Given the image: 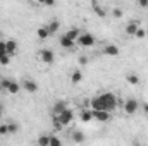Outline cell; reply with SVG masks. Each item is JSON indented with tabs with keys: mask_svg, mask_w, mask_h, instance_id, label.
I'll return each mask as SVG.
<instances>
[{
	"mask_svg": "<svg viewBox=\"0 0 148 146\" xmlns=\"http://www.w3.org/2000/svg\"><path fill=\"white\" fill-rule=\"evenodd\" d=\"M17 50H19V43H17L16 40H5V52H7L10 57H14V55L17 53Z\"/></svg>",
	"mask_w": 148,
	"mask_h": 146,
	"instance_id": "7",
	"label": "cell"
},
{
	"mask_svg": "<svg viewBox=\"0 0 148 146\" xmlns=\"http://www.w3.org/2000/svg\"><path fill=\"white\" fill-rule=\"evenodd\" d=\"M90 107L93 110H109V112H112V110L117 108V96L110 91H105V93L91 98Z\"/></svg>",
	"mask_w": 148,
	"mask_h": 146,
	"instance_id": "1",
	"label": "cell"
},
{
	"mask_svg": "<svg viewBox=\"0 0 148 146\" xmlns=\"http://www.w3.org/2000/svg\"><path fill=\"white\" fill-rule=\"evenodd\" d=\"M66 108H67V103H66L64 100H60V102H55V103H53V107H52L53 117H55V115H59V113H62Z\"/></svg>",
	"mask_w": 148,
	"mask_h": 146,
	"instance_id": "10",
	"label": "cell"
},
{
	"mask_svg": "<svg viewBox=\"0 0 148 146\" xmlns=\"http://www.w3.org/2000/svg\"><path fill=\"white\" fill-rule=\"evenodd\" d=\"M145 36H147V29L138 26V29H136V33H134V38H138V40H143Z\"/></svg>",
	"mask_w": 148,
	"mask_h": 146,
	"instance_id": "24",
	"label": "cell"
},
{
	"mask_svg": "<svg viewBox=\"0 0 148 146\" xmlns=\"http://www.w3.org/2000/svg\"><path fill=\"white\" fill-rule=\"evenodd\" d=\"M140 108V103L134 100V98H129V100H126L124 102V112L127 113V115H134L136 112Z\"/></svg>",
	"mask_w": 148,
	"mask_h": 146,
	"instance_id": "5",
	"label": "cell"
},
{
	"mask_svg": "<svg viewBox=\"0 0 148 146\" xmlns=\"http://www.w3.org/2000/svg\"><path fill=\"white\" fill-rule=\"evenodd\" d=\"M53 3H55V0H45L43 2V5H47V7H52Z\"/></svg>",
	"mask_w": 148,
	"mask_h": 146,
	"instance_id": "32",
	"label": "cell"
},
{
	"mask_svg": "<svg viewBox=\"0 0 148 146\" xmlns=\"http://www.w3.org/2000/svg\"><path fill=\"white\" fill-rule=\"evenodd\" d=\"M0 52H5V41L0 40Z\"/></svg>",
	"mask_w": 148,
	"mask_h": 146,
	"instance_id": "34",
	"label": "cell"
},
{
	"mask_svg": "<svg viewBox=\"0 0 148 146\" xmlns=\"http://www.w3.org/2000/svg\"><path fill=\"white\" fill-rule=\"evenodd\" d=\"M55 119H59V122H60V124H62V126L66 127V126H69V124L73 122V119H74V112H73L71 108H69V107H67V108L64 110L62 113L55 115Z\"/></svg>",
	"mask_w": 148,
	"mask_h": 146,
	"instance_id": "4",
	"label": "cell"
},
{
	"mask_svg": "<svg viewBox=\"0 0 148 146\" xmlns=\"http://www.w3.org/2000/svg\"><path fill=\"white\" fill-rule=\"evenodd\" d=\"M81 79H83V72L79 71V69H76L71 72V83L73 84H77V83H81Z\"/></svg>",
	"mask_w": 148,
	"mask_h": 146,
	"instance_id": "17",
	"label": "cell"
},
{
	"mask_svg": "<svg viewBox=\"0 0 148 146\" xmlns=\"http://www.w3.org/2000/svg\"><path fill=\"white\" fill-rule=\"evenodd\" d=\"M47 28H48L50 35H55V33L59 31V28H60V23H59L57 19H52L50 23H47Z\"/></svg>",
	"mask_w": 148,
	"mask_h": 146,
	"instance_id": "15",
	"label": "cell"
},
{
	"mask_svg": "<svg viewBox=\"0 0 148 146\" xmlns=\"http://www.w3.org/2000/svg\"><path fill=\"white\" fill-rule=\"evenodd\" d=\"M36 36H38V40H41V41H45L47 38L52 36V35H50V31H48V28H47V24L38 28V29H36Z\"/></svg>",
	"mask_w": 148,
	"mask_h": 146,
	"instance_id": "11",
	"label": "cell"
},
{
	"mask_svg": "<svg viewBox=\"0 0 148 146\" xmlns=\"http://www.w3.org/2000/svg\"><path fill=\"white\" fill-rule=\"evenodd\" d=\"M95 14H97L98 17H105V10H103L102 7H98L97 3H95Z\"/></svg>",
	"mask_w": 148,
	"mask_h": 146,
	"instance_id": "28",
	"label": "cell"
},
{
	"mask_svg": "<svg viewBox=\"0 0 148 146\" xmlns=\"http://www.w3.org/2000/svg\"><path fill=\"white\" fill-rule=\"evenodd\" d=\"M10 81H12L10 77H3V79L0 81V89H2V91H7V88H9Z\"/></svg>",
	"mask_w": 148,
	"mask_h": 146,
	"instance_id": "23",
	"label": "cell"
},
{
	"mask_svg": "<svg viewBox=\"0 0 148 146\" xmlns=\"http://www.w3.org/2000/svg\"><path fill=\"white\" fill-rule=\"evenodd\" d=\"M59 43H60V46L66 48V50H71V48H74V45H76V41L71 40V38H67L66 35H62V36L59 38Z\"/></svg>",
	"mask_w": 148,
	"mask_h": 146,
	"instance_id": "9",
	"label": "cell"
},
{
	"mask_svg": "<svg viewBox=\"0 0 148 146\" xmlns=\"http://www.w3.org/2000/svg\"><path fill=\"white\" fill-rule=\"evenodd\" d=\"M38 59H40L43 64H47V65H52V64L55 62V53H53V50H50V48H43V50H40V55H38Z\"/></svg>",
	"mask_w": 148,
	"mask_h": 146,
	"instance_id": "3",
	"label": "cell"
},
{
	"mask_svg": "<svg viewBox=\"0 0 148 146\" xmlns=\"http://www.w3.org/2000/svg\"><path fill=\"white\" fill-rule=\"evenodd\" d=\"M76 43H77L79 46H83V48H91V46H95L97 40H95V36H93L91 33H81L79 38L76 40Z\"/></svg>",
	"mask_w": 148,
	"mask_h": 146,
	"instance_id": "2",
	"label": "cell"
},
{
	"mask_svg": "<svg viewBox=\"0 0 148 146\" xmlns=\"http://www.w3.org/2000/svg\"><path fill=\"white\" fill-rule=\"evenodd\" d=\"M126 81H127L131 86H136V84L140 83V77H138V74L129 72V74H126Z\"/></svg>",
	"mask_w": 148,
	"mask_h": 146,
	"instance_id": "18",
	"label": "cell"
},
{
	"mask_svg": "<svg viewBox=\"0 0 148 146\" xmlns=\"http://www.w3.org/2000/svg\"><path fill=\"white\" fill-rule=\"evenodd\" d=\"M2 115H3V107H2V103H0V119H2Z\"/></svg>",
	"mask_w": 148,
	"mask_h": 146,
	"instance_id": "35",
	"label": "cell"
},
{
	"mask_svg": "<svg viewBox=\"0 0 148 146\" xmlns=\"http://www.w3.org/2000/svg\"><path fill=\"white\" fill-rule=\"evenodd\" d=\"M16 132H19V124L9 122V134H16Z\"/></svg>",
	"mask_w": 148,
	"mask_h": 146,
	"instance_id": "25",
	"label": "cell"
},
{
	"mask_svg": "<svg viewBox=\"0 0 148 146\" xmlns=\"http://www.w3.org/2000/svg\"><path fill=\"white\" fill-rule=\"evenodd\" d=\"M81 120L83 122H91L93 120V110H88V108H84L83 112H81Z\"/></svg>",
	"mask_w": 148,
	"mask_h": 146,
	"instance_id": "16",
	"label": "cell"
},
{
	"mask_svg": "<svg viewBox=\"0 0 148 146\" xmlns=\"http://www.w3.org/2000/svg\"><path fill=\"white\" fill-rule=\"evenodd\" d=\"M103 53L109 55V57H117L119 55V46L117 45H107V46H103Z\"/></svg>",
	"mask_w": 148,
	"mask_h": 146,
	"instance_id": "13",
	"label": "cell"
},
{
	"mask_svg": "<svg viewBox=\"0 0 148 146\" xmlns=\"http://www.w3.org/2000/svg\"><path fill=\"white\" fill-rule=\"evenodd\" d=\"M138 5L141 9H148V0H138Z\"/></svg>",
	"mask_w": 148,
	"mask_h": 146,
	"instance_id": "30",
	"label": "cell"
},
{
	"mask_svg": "<svg viewBox=\"0 0 148 146\" xmlns=\"http://www.w3.org/2000/svg\"><path fill=\"white\" fill-rule=\"evenodd\" d=\"M71 139H73L74 143H84V134H83V132H79V131H76V132H73Z\"/></svg>",
	"mask_w": 148,
	"mask_h": 146,
	"instance_id": "22",
	"label": "cell"
},
{
	"mask_svg": "<svg viewBox=\"0 0 148 146\" xmlns=\"http://www.w3.org/2000/svg\"><path fill=\"white\" fill-rule=\"evenodd\" d=\"M112 16H114L115 19H121V17H122V9H121V7L112 9Z\"/></svg>",
	"mask_w": 148,
	"mask_h": 146,
	"instance_id": "26",
	"label": "cell"
},
{
	"mask_svg": "<svg viewBox=\"0 0 148 146\" xmlns=\"http://www.w3.org/2000/svg\"><path fill=\"white\" fill-rule=\"evenodd\" d=\"M64 35H66L67 38H71V40H74V41H76V40L79 38V35H81V31H79L77 28H71V29H69L67 33H64Z\"/></svg>",
	"mask_w": 148,
	"mask_h": 146,
	"instance_id": "19",
	"label": "cell"
},
{
	"mask_svg": "<svg viewBox=\"0 0 148 146\" xmlns=\"http://www.w3.org/2000/svg\"><path fill=\"white\" fill-rule=\"evenodd\" d=\"M43 2H45V0H38V3H41V5H43Z\"/></svg>",
	"mask_w": 148,
	"mask_h": 146,
	"instance_id": "36",
	"label": "cell"
},
{
	"mask_svg": "<svg viewBox=\"0 0 148 146\" xmlns=\"http://www.w3.org/2000/svg\"><path fill=\"white\" fill-rule=\"evenodd\" d=\"M62 141L57 138V136H50V146H60Z\"/></svg>",
	"mask_w": 148,
	"mask_h": 146,
	"instance_id": "27",
	"label": "cell"
},
{
	"mask_svg": "<svg viewBox=\"0 0 148 146\" xmlns=\"http://www.w3.org/2000/svg\"><path fill=\"white\" fill-rule=\"evenodd\" d=\"M21 89H23V86H21L17 81H14V79H12V81H10V84H9V88H7V93H9V95H17Z\"/></svg>",
	"mask_w": 148,
	"mask_h": 146,
	"instance_id": "12",
	"label": "cell"
},
{
	"mask_svg": "<svg viewBox=\"0 0 148 146\" xmlns=\"http://www.w3.org/2000/svg\"><path fill=\"white\" fill-rule=\"evenodd\" d=\"M36 143H38V146H50V136L48 134H41L36 139Z\"/></svg>",
	"mask_w": 148,
	"mask_h": 146,
	"instance_id": "20",
	"label": "cell"
},
{
	"mask_svg": "<svg viewBox=\"0 0 148 146\" xmlns=\"http://www.w3.org/2000/svg\"><path fill=\"white\" fill-rule=\"evenodd\" d=\"M93 119L100 120V122H107V120H110V112L109 110H93Z\"/></svg>",
	"mask_w": 148,
	"mask_h": 146,
	"instance_id": "8",
	"label": "cell"
},
{
	"mask_svg": "<svg viewBox=\"0 0 148 146\" xmlns=\"http://www.w3.org/2000/svg\"><path fill=\"white\" fill-rule=\"evenodd\" d=\"M143 113H145V115H148V102H145V103H143Z\"/></svg>",
	"mask_w": 148,
	"mask_h": 146,
	"instance_id": "33",
	"label": "cell"
},
{
	"mask_svg": "<svg viewBox=\"0 0 148 146\" xmlns=\"http://www.w3.org/2000/svg\"><path fill=\"white\" fill-rule=\"evenodd\" d=\"M23 89L26 91V93H36L38 91V84L33 81V79H29V77H26V79H23Z\"/></svg>",
	"mask_w": 148,
	"mask_h": 146,
	"instance_id": "6",
	"label": "cell"
},
{
	"mask_svg": "<svg viewBox=\"0 0 148 146\" xmlns=\"http://www.w3.org/2000/svg\"><path fill=\"white\" fill-rule=\"evenodd\" d=\"M140 21H129L127 24H126V33L129 35V36H134V33H136V29H138V24Z\"/></svg>",
	"mask_w": 148,
	"mask_h": 146,
	"instance_id": "14",
	"label": "cell"
},
{
	"mask_svg": "<svg viewBox=\"0 0 148 146\" xmlns=\"http://www.w3.org/2000/svg\"><path fill=\"white\" fill-rule=\"evenodd\" d=\"M10 59H12V57H10L7 52H0V64H2V65H9V64H10Z\"/></svg>",
	"mask_w": 148,
	"mask_h": 146,
	"instance_id": "21",
	"label": "cell"
},
{
	"mask_svg": "<svg viewBox=\"0 0 148 146\" xmlns=\"http://www.w3.org/2000/svg\"><path fill=\"white\" fill-rule=\"evenodd\" d=\"M88 62H90L88 57H79V64H81V65H88Z\"/></svg>",
	"mask_w": 148,
	"mask_h": 146,
	"instance_id": "31",
	"label": "cell"
},
{
	"mask_svg": "<svg viewBox=\"0 0 148 146\" xmlns=\"http://www.w3.org/2000/svg\"><path fill=\"white\" fill-rule=\"evenodd\" d=\"M9 134V124H0V136Z\"/></svg>",
	"mask_w": 148,
	"mask_h": 146,
	"instance_id": "29",
	"label": "cell"
}]
</instances>
